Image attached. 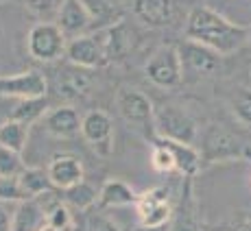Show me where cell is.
Wrapping results in <instances>:
<instances>
[{"label": "cell", "mask_w": 251, "mask_h": 231, "mask_svg": "<svg viewBox=\"0 0 251 231\" xmlns=\"http://www.w3.org/2000/svg\"><path fill=\"white\" fill-rule=\"evenodd\" d=\"M2 2H7V0H0V4H2Z\"/></svg>", "instance_id": "obj_37"}, {"label": "cell", "mask_w": 251, "mask_h": 231, "mask_svg": "<svg viewBox=\"0 0 251 231\" xmlns=\"http://www.w3.org/2000/svg\"><path fill=\"white\" fill-rule=\"evenodd\" d=\"M116 109L123 116V120H127L133 127H147L153 124V103L142 90L131 88V85H120L116 92Z\"/></svg>", "instance_id": "obj_6"}, {"label": "cell", "mask_w": 251, "mask_h": 231, "mask_svg": "<svg viewBox=\"0 0 251 231\" xmlns=\"http://www.w3.org/2000/svg\"><path fill=\"white\" fill-rule=\"evenodd\" d=\"M81 136L100 157L114 151V122L103 109H92L81 118Z\"/></svg>", "instance_id": "obj_7"}, {"label": "cell", "mask_w": 251, "mask_h": 231, "mask_svg": "<svg viewBox=\"0 0 251 231\" xmlns=\"http://www.w3.org/2000/svg\"><path fill=\"white\" fill-rule=\"evenodd\" d=\"M133 231H171V223L168 225H157V227H147V225H138Z\"/></svg>", "instance_id": "obj_35"}, {"label": "cell", "mask_w": 251, "mask_h": 231, "mask_svg": "<svg viewBox=\"0 0 251 231\" xmlns=\"http://www.w3.org/2000/svg\"><path fill=\"white\" fill-rule=\"evenodd\" d=\"M249 28L227 20L210 7H195L188 16L186 40L210 48L216 55H234L249 42Z\"/></svg>", "instance_id": "obj_1"}, {"label": "cell", "mask_w": 251, "mask_h": 231, "mask_svg": "<svg viewBox=\"0 0 251 231\" xmlns=\"http://www.w3.org/2000/svg\"><path fill=\"white\" fill-rule=\"evenodd\" d=\"M40 231H57V229H52V227H50V225H48V223H44V227H42Z\"/></svg>", "instance_id": "obj_36"}, {"label": "cell", "mask_w": 251, "mask_h": 231, "mask_svg": "<svg viewBox=\"0 0 251 231\" xmlns=\"http://www.w3.org/2000/svg\"><path fill=\"white\" fill-rule=\"evenodd\" d=\"M18 184H20L24 196H26L28 201L40 199V196H44L46 192L52 190L48 172L42 170V168H26V170L18 177Z\"/></svg>", "instance_id": "obj_20"}, {"label": "cell", "mask_w": 251, "mask_h": 231, "mask_svg": "<svg viewBox=\"0 0 251 231\" xmlns=\"http://www.w3.org/2000/svg\"><path fill=\"white\" fill-rule=\"evenodd\" d=\"M171 231H199V220H197V201L192 196L190 184H186V190L181 194L179 209L175 214V220L171 223Z\"/></svg>", "instance_id": "obj_19"}, {"label": "cell", "mask_w": 251, "mask_h": 231, "mask_svg": "<svg viewBox=\"0 0 251 231\" xmlns=\"http://www.w3.org/2000/svg\"><path fill=\"white\" fill-rule=\"evenodd\" d=\"M136 209H138L140 225H147V227L168 225L173 218V208H171V203H168V194L162 187L149 190L147 194H140Z\"/></svg>", "instance_id": "obj_11"}, {"label": "cell", "mask_w": 251, "mask_h": 231, "mask_svg": "<svg viewBox=\"0 0 251 231\" xmlns=\"http://www.w3.org/2000/svg\"><path fill=\"white\" fill-rule=\"evenodd\" d=\"M11 203H4L0 201V231H11V225H13V211L9 208Z\"/></svg>", "instance_id": "obj_34"}, {"label": "cell", "mask_w": 251, "mask_h": 231, "mask_svg": "<svg viewBox=\"0 0 251 231\" xmlns=\"http://www.w3.org/2000/svg\"><path fill=\"white\" fill-rule=\"evenodd\" d=\"M140 194L133 190L129 184H125L123 179H107L103 187L99 190V208H127V205H136Z\"/></svg>", "instance_id": "obj_15"}, {"label": "cell", "mask_w": 251, "mask_h": 231, "mask_svg": "<svg viewBox=\"0 0 251 231\" xmlns=\"http://www.w3.org/2000/svg\"><path fill=\"white\" fill-rule=\"evenodd\" d=\"M81 2H83L85 11H88V16L92 20V26L109 28V26H114V24L118 22L120 13H118V9L109 2V0H81Z\"/></svg>", "instance_id": "obj_22"}, {"label": "cell", "mask_w": 251, "mask_h": 231, "mask_svg": "<svg viewBox=\"0 0 251 231\" xmlns=\"http://www.w3.org/2000/svg\"><path fill=\"white\" fill-rule=\"evenodd\" d=\"M46 92H48V81L37 70L0 76V96H4V98H18V100L42 98V96H46Z\"/></svg>", "instance_id": "obj_10"}, {"label": "cell", "mask_w": 251, "mask_h": 231, "mask_svg": "<svg viewBox=\"0 0 251 231\" xmlns=\"http://www.w3.org/2000/svg\"><path fill=\"white\" fill-rule=\"evenodd\" d=\"M90 90V79L85 76L83 68L66 70L64 74L57 76V94L66 96V98H79Z\"/></svg>", "instance_id": "obj_21"}, {"label": "cell", "mask_w": 251, "mask_h": 231, "mask_svg": "<svg viewBox=\"0 0 251 231\" xmlns=\"http://www.w3.org/2000/svg\"><path fill=\"white\" fill-rule=\"evenodd\" d=\"M144 74L157 88H177L183 81V72L177 55V46H162L144 66Z\"/></svg>", "instance_id": "obj_5"}, {"label": "cell", "mask_w": 251, "mask_h": 231, "mask_svg": "<svg viewBox=\"0 0 251 231\" xmlns=\"http://www.w3.org/2000/svg\"><path fill=\"white\" fill-rule=\"evenodd\" d=\"M46 223V214L40 208L35 199L33 201H22L18 203L16 211H13V225L11 231H40Z\"/></svg>", "instance_id": "obj_17"}, {"label": "cell", "mask_w": 251, "mask_h": 231, "mask_svg": "<svg viewBox=\"0 0 251 231\" xmlns=\"http://www.w3.org/2000/svg\"><path fill=\"white\" fill-rule=\"evenodd\" d=\"M48 179L57 190H70V187L83 184V163L75 155H55L46 166Z\"/></svg>", "instance_id": "obj_12"}, {"label": "cell", "mask_w": 251, "mask_h": 231, "mask_svg": "<svg viewBox=\"0 0 251 231\" xmlns=\"http://www.w3.org/2000/svg\"><path fill=\"white\" fill-rule=\"evenodd\" d=\"M151 163H153V168H155L157 172H173V170H177L171 151H168L162 142H155V146H153Z\"/></svg>", "instance_id": "obj_29"}, {"label": "cell", "mask_w": 251, "mask_h": 231, "mask_svg": "<svg viewBox=\"0 0 251 231\" xmlns=\"http://www.w3.org/2000/svg\"><path fill=\"white\" fill-rule=\"evenodd\" d=\"M0 201L4 203H22V201H28L24 196L18 179H0Z\"/></svg>", "instance_id": "obj_31"}, {"label": "cell", "mask_w": 251, "mask_h": 231, "mask_svg": "<svg viewBox=\"0 0 251 231\" xmlns=\"http://www.w3.org/2000/svg\"><path fill=\"white\" fill-rule=\"evenodd\" d=\"M153 127H155V138L171 139V142L190 144L197 139V122L186 109L177 105H164L153 116Z\"/></svg>", "instance_id": "obj_2"}, {"label": "cell", "mask_w": 251, "mask_h": 231, "mask_svg": "<svg viewBox=\"0 0 251 231\" xmlns=\"http://www.w3.org/2000/svg\"><path fill=\"white\" fill-rule=\"evenodd\" d=\"M229 109L243 124L251 127V90L238 88L229 96Z\"/></svg>", "instance_id": "obj_27"}, {"label": "cell", "mask_w": 251, "mask_h": 231, "mask_svg": "<svg viewBox=\"0 0 251 231\" xmlns=\"http://www.w3.org/2000/svg\"><path fill=\"white\" fill-rule=\"evenodd\" d=\"M223 231H251V216L247 214H236L223 227Z\"/></svg>", "instance_id": "obj_33"}, {"label": "cell", "mask_w": 251, "mask_h": 231, "mask_svg": "<svg viewBox=\"0 0 251 231\" xmlns=\"http://www.w3.org/2000/svg\"><path fill=\"white\" fill-rule=\"evenodd\" d=\"M46 112H48L46 96H42V98L18 100V105L11 109V118L9 120H16V122H22V124H26V127H31L35 120L44 118Z\"/></svg>", "instance_id": "obj_23"}, {"label": "cell", "mask_w": 251, "mask_h": 231, "mask_svg": "<svg viewBox=\"0 0 251 231\" xmlns=\"http://www.w3.org/2000/svg\"><path fill=\"white\" fill-rule=\"evenodd\" d=\"M55 24L66 35H76V37L83 35L88 28H92V20L81 0H64Z\"/></svg>", "instance_id": "obj_14"}, {"label": "cell", "mask_w": 251, "mask_h": 231, "mask_svg": "<svg viewBox=\"0 0 251 231\" xmlns=\"http://www.w3.org/2000/svg\"><path fill=\"white\" fill-rule=\"evenodd\" d=\"M155 142H162L164 146L171 151L173 160H175V168L186 177H192L199 172L201 168V155L190 146V144H179V142H171V139H162L157 138Z\"/></svg>", "instance_id": "obj_18"}, {"label": "cell", "mask_w": 251, "mask_h": 231, "mask_svg": "<svg viewBox=\"0 0 251 231\" xmlns=\"http://www.w3.org/2000/svg\"><path fill=\"white\" fill-rule=\"evenodd\" d=\"M203 160L225 162V160H251V146L236 138L231 131L219 127H210L203 136Z\"/></svg>", "instance_id": "obj_4"}, {"label": "cell", "mask_w": 251, "mask_h": 231, "mask_svg": "<svg viewBox=\"0 0 251 231\" xmlns=\"http://www.w3.org/2000/svg\"><path fill=\"white\" fill-rule=\"evenodd\" d=\"M173 0H133V13L147 26H166L173 20Z\"/></svg>", "instance_id": "obj_16"}, {"label": "cell", "mask_w": 251, "mask_h": 231, "mask_svg": "<svg viewBox=\"0 0 251 231\" xmlns=\"http://www.w3.org/2000/svg\"><path fill=\"white\" fill-rule=\"evenodd\" d=\"M68 40L55 22H37L26 35V50L37 61H57L66 55Z\"/></svg>", "instance_id": "obj_3"}, {"label": "cell", "mask_w": 251, "mask_h": 231, "mask_svg": "<svg viewBox=\"0 0 251 231\" xmlns=\"http://www.w3.org/2000/svg\"><path fill=\"white\" fill-rule=\"evenodd\" d=\"M88 231H120V227L105 214H92L88 218Z\"/></svg>", "instance_id": "obj_32"}, {"label": "cell", "mask_w": 251, "mask_h": 231, "mask_svg": "<svg viewBox=\"0 0 251 231\" xmlns=\"http://www.w3.org/2000/svg\"><path fill=\"white\" fill-rule=\"evenodd\" d=\"M26 142H28L26 124L16 122V120H4V122H0V146H7L22 155Z\"/></svg>", "instance_id": "obj_24"}, {"label": "cell", "mask_w": 251, "mask_h": 231, "mask_svg": "<svg viewBox=\"0 0 251 231\" xmlns=\"http://www.w3.org/2000/svg\"><path fill=\"white\" fill-rule=\"evenodd\" d=\"M249 33H251V31H249Z\"/></svg>", "instance_id": "obj_38"}, {"label": "cell", "mask_w": 251, "mask_h": 231, "mask_svg": "<svg viewBox=\"0 0 251 231\" xmlns=\"http://www.w3.org/2000/svg\"><path fill=\"white\" fill-rule=\"evenodd\" d=\"M46 223L50 225L52 229H57V231H66L70 227V223H72L68 205L61 203V201L57 205H52V208L46 211Z\"/></svg>", "instance_id": "obj_28"}, {"label": "cell", "mask_w": 251, "mask_h": 231, "mask_svg": "<svg viewBox=\"0 0 251 231\" xmlns=\"http://www.w3.org/2000/svg\"><path fill=\"white\" fill-rule=\"evenodd\" d=\"M26 170L22 155L7 146H0V179H18Z\"/></svg>", "instance_id": "obj_26"}, {"label": "cell", "mask_w": 251, "mask_h": 231, "mask_svg": "<svg viewBox=\"0 0 251 231\" xmlns=\"http://www.w3.org/2000/svg\"><path fill=\"white\" fill-rule=\"evenodd\" d=\"M24 7L28 9L31 13L40 18H50V16H57L64 4V0H22Z\"/></svg>", "instance_id": "obj_30"}, {"label": "cell", "mask_w": 251, "mask_h": 231, "mask_svg": "<svg viewBox=\"0 0 251 231\" xmlns=\"http://www.w3.org/2000/svg\"><path fill=\"white\" fill-rule=\"evenodd\" d=\"M66 59L72 66L83 68V70H96L109 61L107 55H105V48H103L99 33L72 37L68 42V48H66Z\"/></svg>", "instance_id": "obj_9"}, {"label": "cell", "mask_w": 251, "mask_h": 231, "mask_svg": "<svg viewBox=\"0 0 251 231\" xmlns=\"http://www.w3.org/2000/svg\"><path fill=\"white\" fill-rule=\"evenodd\" d=\"M96 201H99V192L90 184H85V181L70 187V190H64V203L72 205V208H76V209H88Z\"/></svg>", "instance_id": "obj_25"}, {"label": "cell", "mask_w": 251, "mask_h": 231, "mask_svg": "<svg viewBox=\"0 0 251 231\" xmlns=\"http://www.w3.org/2000/svg\"><path fill=\"white\" fill-rule=\"evenodd\" d=\"M177 55H179L183 76H207L221 66V55L192 40H183L177 46Z\"/></svg>", "instance_id": "obj_8"}, {"label": "cell", "mask_w": 251, "mask_h": 231, "mask_svg": "<svg viewBox=\"0 0 251 231\" xmlns=\"http://www.w3.org/2000/svg\"><path fill=\"white\" fill-rule=\"evenodd\" d=\"M81 118L83 116H79V112L72 105H59V107L48 109L42 122H44L48 136L57 139H68L81 131Z\"/></svg>", "instance_id": "obj_13"}]
</instances>
